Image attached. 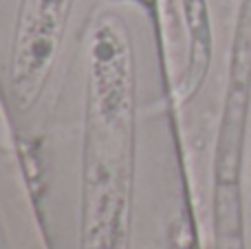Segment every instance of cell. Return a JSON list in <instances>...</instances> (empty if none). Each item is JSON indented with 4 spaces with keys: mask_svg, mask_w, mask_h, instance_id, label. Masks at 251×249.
Returning a JSON list of instances; mask_svg holds the SVG:
<instances>
[{
    "mask_svg": "<svg viewBox=\"0 0 251 249\" xmlns=\"http://www.w3.org/2000/svg\"><path fill=\"white\" fill-rule=\"evenodd\" d=\"M134 172V57L124 20L97 16L88 35L84 249H126Z\"/></svg>",
    "mask_w": 251,
    "mask_h": 249,
    "instance_id": "obj_1",
    "label": "cell"
},
{
    "mask_svg": "<svg viewBox=\"0 0 251 249\" xmlns=\"http://www.w3.org/2000/svg\"><path fill=\"white\" fill-rule=\"evenodd\" d=\"M75 0H20L11 47V95L26 110L42 95Z\"/></svg>",
    "mask_w": 251,
    "mask_h": 249,
    "instance_id": "obj_2",
    "label": "cell"
},
{
    "mask_svg": "<svg viewBox=\"0 0 251 249\" xmlns=\"http://www.w3.org/2000/svg\"><path fill=\"white\" fill-rule=\"evenodd\" d=\"M251 93V0H243L238 31L234 42V60H231V77L227 88L225 117L218 144V183L236 185L243 152L245 122Z\"/></svg>",
    "mask_w": 251,
    "mask_h": 249,
    "instance_id": "obj_3",
    "label": "cell"
},
{
    "mask_svg": "<svg viewBox=\"0 0 251 249\" xmlns=\"http://www.w3.org/2000/svg\"><path fill=\"white\" fill-rule=\"evenodd\" d=\"M218 241L221 249H243L236 185H221L218 190Z\"/></svg>",
    "mask_w": 251,
    "mask_h": 249,
    "instance_id": "obj_4",
    "label": "cell"
}]
</instances>
